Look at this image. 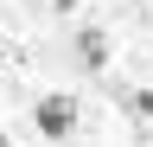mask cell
Returning a JSON list of instances; mask_svg holds the SVG:
<instances>
[{
    "instance_id": "1",
    "label": "cell",
    "mask_w": 153,
    "mask_h": 147,
    "mask_svg": "<svg viewBox=\"0 0 153 147\" xmlns=\"http://www.w3.org/2000/svg\"><path fill=\"white\" fill-rule=\"evenodd\" d=\"M32 122H38L45 141H70V134H76V96H64V90L38 96V102H32Z\"/></svg>"
},
{
    "instance_id": "2",
    "label": "cell",
    "mask_w": 153,
    "mask_h": 147,
    "mask_svg": "<svg viewBox=\"0 0 153 147\" xmlns=\"http://www.w3.org/2000/svg\"><path fill=\"white\" fill-rule=\"evenodd\" d=\"M76 58H83L89 70H102V64H108V39H102L96 26H89V32H76Z\"/></svg>"
},
{
    "instance_id": "3",
    "label": "cell",
    "mask_w": 153,
    "mask_h": 147,
    "mask_svg": "<svg viewBox=\"0 0 153 147\" xmlns=\"http://www.w3.org/2000/svg\"><path fill=\"white\" fill-rule=\"evenodd\" d=\"M134 115H153V90H140V96H134Z\"/></svg>"
},
{
    "instance_id": "4",
    "label": "cell",
    "mask_w": 153,
    "mask_h": 147,
    "mask_svg": "<svg viewBox=\"0 0 153 147\" xmlns=\"http://www.w3.org/2000/svg\"><path fill=\"white\" fill-rule=\"evenodd\" d=\"M51 7H76V0H51Z\"/></svg>"
},
{
    "instance_id": "5",
    "label": "cell",
    "mask_w": 153,
    "mask_h": 147,
    "mask_svg": "<svg viewBox=\"0 0 153 147\" xmlns=\"http://www.w3.org/2000/svg\"><path fill=\"white\" fill-rule=\"evenodd\" d=\"M0 147H13V141H7V134H0Z\"/></svg>"
}]
</instances>
